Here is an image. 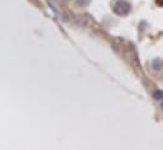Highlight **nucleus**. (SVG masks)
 I'll return each instance as SVG.
<instances>
[{
    "label": "nucleus",
    "instance_id": "nucleus-1",
    "mask_svg": "<svg viewBox=\"0 0 163 150\" xmlns=\"http://www.w3.org/2000/svg\"><path fill=\"white\" fill-rule=\"evenodd\" d=\"M113 10L118 15H126L130 12V4L125 0H118L113 7Z\"/></svg>",
    "mask_w": 163,
    "mask_h": 150
},
{
    "label": "nucleus",
    "instance_id": "nucleus-2",
    "mask_svg": "<svg viewBox=\"0 0 163 150\" xmlns=\"http://www.w3.org/2000/svg\"><path fill=\"white\" fill-rule=\"evenodd\" d=\"M90 3H91V0H77L79 7H87Z\"/></svg>",
    "mask_w": 163,
    "mask_h": 150
},
{
    "label": "nucleus",
    "instance_id": "nucleus-3",
    "mask_svg": "<svg viewBox=\"0 0 163 150\" xmlns=\"http://www.w3.org/2000/svg\"><path fill=\"white\" fill-rule=\"evenodd\" d=\"M153 97L155 100H162L163 99V92L162 91H154L153 92Z\"/></svg>",
    "mask_w": 163,
    "mask_h": 150
},
{
    "label": "nucleus",
    "instance_id": "nucleus-4",
    "mask_svg": "<svg viewBox=\"0 0 163 150\" xmlns=\"http://www.w3.org/2000/svg\"><path fill=\"white\" fill-rule=\"evenodd\" d=\"M155 4L158 7H163V0H155Z\"/></svg>",
    "mask_w": 163,
    "mask_h": 150
}]
</instances>
